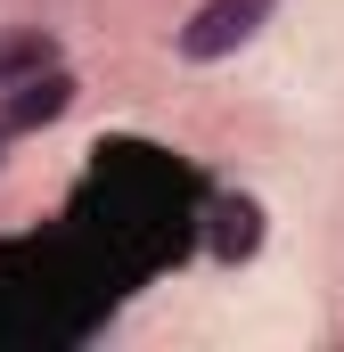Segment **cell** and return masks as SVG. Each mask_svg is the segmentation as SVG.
Listing matches in <instances>:
<instances>
[{
	"mask_svg": "<svg viewBox=\"0 0 344 352\" xmlns=\"http://www.w3.org/2000/svg\"><path fill=\"white\" fill-rule=\"evenodd\" d=\"M270 8H279V0H205V8L180 25V58H189V66H213V58L246 50L262 25H270Z\"/></svg>",
	"mask_w": 344,
	"mask_h": 352,
	"instance_id": "1",
	"label": "cell"
},
{
	"mask_svg": "<svg viewBox=\"0 0 344 352\" xmlns=\"http://www.w3.org/2000/svg\"><path fill=\"white\" fill-rule=\"evenodd\" d=\"M66 107H74V74L66 66H33V74H17V90L0 98V131H41Z\"/></svg>",
	"mask_w": 344,
	"mask_h": 352,
	"instance_id": "2",
	"label": "cell"
},
{
	"mask_svg": "<svg viewBox=\"0 0 344 352\" xmlns=\"http://www.w3.org/2000/svg\"><path fill=\"white\" fill-rule=\"evenodd\" d=\"M255 238H262L255 197H222V205H213V246H222V254H255Z\"/></svg>",
	"mask_w": 344,
	"mask_h": 352,
	"instance_id": "3",
	"label": "cell"
},
{
	"mask_svg": "<svg viewBox=\"0 0 344 352\" xmlns=\"http://www.w3.org/2000/svg\"><path fill=\"white\" fill-rule=\"evenodd\" d=\"M8 74H33V66H50V41L41 33H25V41H8V58H0Z\"/></svg>",
	"mask_w": 344,
	"mask_h": 352,
	"instance_id": "4",
	"label": "cell"
},
{
	"mask_svg": "<svg viewBox=\"0 0 344 352\" xmlns=\"http://www.w3.org/2000/svg\"><path fill=\"white\" fill-rule=\"evenodd\" d=\"M0 148H8V131H0Z\"/></svg>",
	"mask_w": 344,
	"mask_h": 352,
	"instance_id": "5",
	"label": "cell"
}]
</instances>
